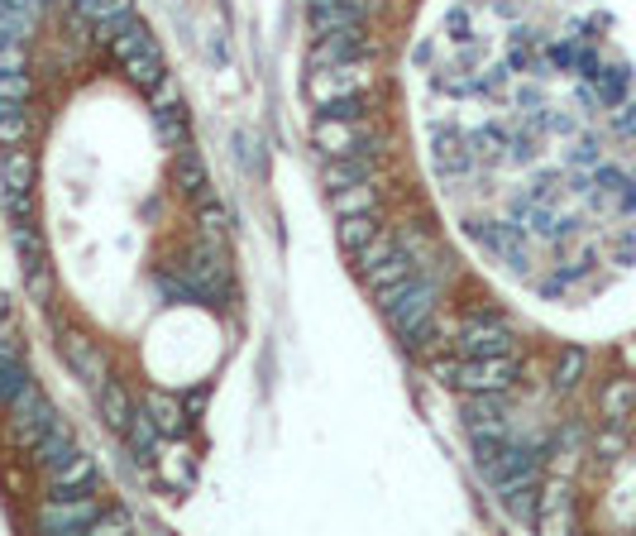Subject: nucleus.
Instances as JSON below:
<instances>
[{
  "label": "nucleus",
  "mask_w": 636,
  "mask_h": 536,
  "mask_svg": "<svg viewBox=\"0 0 636 536\" xmlns=\"http://www.w3.org/2000/svg\"><path fill=\"white\" fill-rule=\"evenodd\" d=\"M431 374L445 388H459V394H508L516 384V360L512 355H459V360H435Z\"/></svg>",
  "instance_id": "nucleus-1"
},
{
  "label": "nucleus",
  "mask_w": 636,
  "mask_h": 536,
  "mask_svg": "<svg viewBox=\"0 0 636 536\" xmlns=\"http://www.w3.org/2000/svg\"><path fill=\"white\" fill-rule=\"evenodd\" d=\"M5 412H10V436H15V446H24V451H34L38 436L58 422V412H53V402L44 398V388H38L34 378L20 388L15 402H10Z\"/></svg>",
  "instance_id": "nucleus-2"
},
{
  "label": "nucleus",
  "mask_w": 636,
  "mask_h": 536,
  "mask_svg": "<svg viewBox=\"0 0 636 536\" xmlns=\"http://www.w3.org/2000/svg\"><path fill=\"white\" fill-rule=\"evenodd\" d=\"M368 87V68L364 58H350V62H336V68H311L307 77V96L316 101V111L330 106L340 96H354V91Z\"/></svg>",
  "instance_id": "nucleus-3"
},
{
  "label": "nucleus",
  "mask_w": 636,
  "mask_h": 536,
  "mask_svg": "<svg viewBox=\"0 0 636 536\" xmlns=\"http://www.w3.org/2000/svg\"><path fill=\"white\" fill-rule=\"evenodd\" d=\"M455 350H459V355H512V350H516L512 321L498 317V311H484V317H474L465 331H459Z\"/></svg>",
  "instance_id": "nucleus-4"
},
{
  "label": "nucleus",
  "mask_w": 636,
  "mask_h": 536,
  "mask_svg": "<svg viewBox=\"0 0 636 536\" xmlns=\"http://www.w3.org/2000/svg\"><path fill=\"white\" fill-rule=\"evenodd\" d=\"M101 503L91 499V493H53V499L44 503V513H38V527L44 532H91V522H96Z\"/></svg>",
  "instance_id": "nucleus-5"
},
{
  "label": "nucleus",
  "mask_w": 636,
  "mask_h": 536,
  "mask_svg": "<svg viewBox=\"0 0 636 536\" xmlns=\"http://www.w3.org/2000/svg\"><path fill=\"white\" fill-rule=\"evenodd\" d=\"M188 287H192V297H216L225 278H230V264H225V250L220 244H196V250L188 254Z\"/></svg>",
  "instance_id": "nucleus-6"
},
{
  "label": "nucleus",
  "mask_w": 636,
  "mask_h": 536,
  "mask_svg": "<svg viewBox=\"0 0 636 536\" xmlns=\"http://www.w3.org/2000/svg\"><path fill=\"white\" fill-rule=\"evenodd\" d=\"M311 144L326 153V159H340V153H360L368 144V129L360 121H340V115H316L311 125Z\"/></svg>",
  "instance_id": "nucleus-7"
},
{
  "label": "nucleus",
  "mask_w": 636,
  "mask_h": 536,
  "mask_svg": "<svg viewBox=\"0 0 636 536\" xmlns=\"http://www.w3.org/2000/svg\"><path fill=\"white\" fill-rule=\"evenodd\" d=\"M364 24V5L360 0H311V34H340V30H360Z\"/></svg>",
  "instance_id": "nucleus-8"
},
{
  "label": "nucleus",
  "mask_w": 636,
  "mask_h": 536,
  "mask_svg": "<svg viewBox=\"0 0 636 536\" xmlns=\"http://www.w3.org/2000/svg\"><path fill=\"white\" fill-rule=\"evenodd\" d=\"M360 34H364V24H360V30H340V34L316 38V48H311V68H336V62L364 58V54H368V44H364Z\"/></svg>",
  "instance_id": "nucleus-9"
},
{
  "label": "nucleus",
  "mask_w": 636,
  "mask_h": 536,
  "mask_svg": "<svg viewBox=\"0 0 636 536\" xmlns=\"http://www.w3.org/2000/svg\"><path fill=\"white\" fill-rule=\"evenodd\" d=\"M536 527L560 536V532H575V503H569V489L560 479L546 483V493H541V508H536Z\"/></svg>",
  "instance_id": "nucleus-10"
},
{
  "label": "nucleus",
  "mask_w": 636,
  "mask_h": 536,
  "mask_svg": "<svg viewBox=\"0 0 636 536\" xmlns=\"http://www.w3.org/2000/svg\"><path fill=\"white\" fill-rule=\"evenodd\" d=\"M101 34H105V44H111V54L121 58V62H129L135 54H149V48H158L154 34H149V24H144L139 15H125L121 24H111V30H101Z\"/></svg>",
  "instance_id": "nucleus-11"
},
{
  "label": "nucleus",
  "mask_w": 636,
  "mask_h": 536,
  "mask_svg": "<svg viewBox=\"0 0 636 536\" xmlns=\"http://www.w3.org/2000/svg\"><path fill=\"white\" fill-rule=\"evenodd\" d=\"M374 178V153L360 149V153H340V159H326L321 168V182L330 192H344V187H354V182H368Z\"/></svg>",
  "instance_id": "nucleus-12"
},
{
  "label": "nucleus",
  "mask_w": 636,
  "mask_h": 536,
  "mask_svg": "<svg viewBox=\"0 0 636 536\" xmlns=\"http://www.w3.org/2000/svg\"><path fill=\"white\" fill-rule=\"evenodd\" d=\"M48 489L58 493V499H63V493H91V489H96V460L77 451L72 460H63L58 469H48Z\"/></svg>",
  "instance_id": "nucleus-13"
},
{
  "label": "nucleus",
  "mask_w": 636,
  "mask_h": 536,
  "mask_svg": "<svg viewBox=\"0 0 636 536\" xmlns=\"http://www.w3.org/2000/svg\"><path fill=\"white\" fill-rule=\"evenodd\" d=\"M96 408H101V422L125 436L129 417H135V402H129V394L115 384V378H101V384H96Z\"/></svg>",
  "instance_id": "nucleus-14"
},
{
  "label": "nucleus",
  "mask_w": 636,
  "mask_h": 536,
  "mask_svg": "<svg viewBox=\"0 0 636 536\" xmlns=\"http://www.w3.org/2000/svg\"><path fill=\"white\" fill-rule=\"evenodd\" d=\"M144 412L158 422V431L172 441V436H182V426H188V402L182 398H172V394H163V388H154L149 398H144Z\"/></svg>",
  "instance_id": "nucleus-15"
},
{
  "label": "nucleus",
  "mask_w": 636,
  "mask_h": 536,
  "mask_svg": "<svg viewBox=\"0 0 636 536\" xmlns=\"http://www.w3.org/2000/svg\"><path fill=\"white\" fill-rule=\"evenodd\" d=\"M125 441H129V446H135L139 460H158V455H163V446H168V436H163V431H158V422H154V417L144 412V408H139L135 417H129Z\"/></svg>",
  "instance_id": "nucleus-16"
},
{
  "label": "nucleus",
  "mask_w": 636,
  "mask_h": 536,
  "mask_svg": "<svg viewBox=\"0 0 636 536\" xmlns=\"http://www.w3.org/2000/svg\"><path fill=\"white\" fill-rule=\"evenodd\" d=\"M364 278H368V287H388V283L412 278V254L397 250V244H393L388 254H378L374 264H364Z\"/></svg>",
  "instance_id": "nucleus-17"
},
{
  "label": "nucleus",
  "mask_w": 636,
  "mask_h": 536,
  "mask_svg": "<svg viewBox=\"0 0 636 536\" xmlns=\"http://www.w3.org/2000/svg\"><path fill=\"white\" fill-rule=\"evenodd\" d=\"M77 446H72V436H68V426L63 422H53L44 436H38V446H34V460L44 465V469H58L63 460H72Z\"/></svg>",
  "instance_id": "nucleus-18"
},
{
  "label": "nucleus",
  "mask_w": 636,
  "mask_h": 536,
  "mask_svg": "<svg viewBox=\"0 0 636 536\" xmlns=\"http://www.w3.org/2000/svg\"><path fill=\"white\" fill-rule=\"evenodd\" d=\"M330 202H336V216H374L378 187L374 182H354V187H344V192H330Z\"/></svg>",
  "instance_id": "nucleus-19"
},
{
  "label": "nucleus",
  "mask_w": 636,
  "mask_h": 536,
  "mask_svg": "<svg viewBox=\"0 0 636 536\" xmlns=\"http://www.w3.org/2000/svg\"><path fill=\"white\" fill-rule=\"evenodd\" d=\"M172 178L182 182V187L192 192V197H211V187H206V168H202V159H196V153L188 149V144H182L178 149V159H172Z\"/></svg>",
  "instance_id": "nucleus-20"
},
{
  "label": "nucleus",
  "mask_w": 636,
  "mask_h": 536,
  "mask_svg": "<svg viewBox=\"0 0 636 536\" xmlns=\"http://www.w3.org/2000/svg\"><path fill=\"white\" fill-rule=\"evenodd\" d=\"M63 350H68L72 369H77V374H82V378H87V384H91V388H96V384H101V378H105V360L96 355V350H91V340H82V335H72V340H68V345H63Z\"/></svg>",
  "instance_id": "nucleus-21"
},
{
  "label": "nucleus",
  "mask_w": 636,
  "mask_h": 536,
  "mask_svg": "<svg viewBox=\"0 0 636 536\" xmlns=\"http://www.w3.org/2000/svg\"><path fill=\"white\" fill-rule=\"evenodd\" d=\"M77 10H82L91 24L111 30V24H121L125 15H135V0H77Z\"/></svg>",
  "instance_id": "nucleus-22"
},
{
  "label": "nucleus",
  "mask_w": 636,
  "mask_h": 536,
  "mask_svg": "<svg viewBox=\"0 0 636 536\" xmlns=\"http://www.w3.org/2000/svg\"><path fill=\"white\" fill-rule=\"evenodd\" d=\"M632 408H636V378H613L603 388V417L607 422H622Z\"/></svg>",
  "instance_id": "nucleus-23"
},
{
  "label": "nucleus",
  "mask_w": 636,
  "mask_h": 536,
  "mask_svg": "<svg viewBox=\"0 0 636 536\" xmlns=\"http://www.w3.org/2000/svg\"><path fill=\"white\" fill-rule=\"evenodd\" d=\"M378 240V220L374 216H340V244L350 254H360L364 244Z\"/></svg>",
  "instance_id": "nucleus-24"
},
{
  "label": "nucleus",
  "mask_w": 636,
  "mask_h": 536,
  "mask_svg": "<svg viewBox=\"0 0 636 536\" xmlns=\"http://www.w3.org/2000/svg\"><path fill=\"white\" fill-rule=\"evenodd\" d=\"M154 465H158V475H163L168 489H192V460L178 446H163V455H158Z\"/></svg>",
  "instance_id": "nucleus-25"
},
{
  "label": "nucleus",
  "mask_w": 636,
  "mask_h": 536,
  "mask_svg": "<svg viewBox=\"0 0 636 536\" xmlns=\"http://www.w3.org/2000/svg\"><path fill=\"white\" fill-rule=\"evenodd\" d=\"M24 135H30V115H24V106L20 101H0V144L15 149V144H24Z\"/></svg>",
  "instance_id": "nucleus-26"
},
{
  "label": "nucleus",
  "mask_w": 636,
  "mask_h": 536,
  "mask_svg": "<svg viewBox=\"0 0 636 536\" xmlns=\"http://www.w3.org/2000/svg\"><path fill=\"white\" fill-rule=\"evenodd\" d=\"M154 125H158V139H163L168 149H182V144H188V111L182 106L154 111Z\"/></svg>",
  "instance_id": "nucleus-27"
},
{
  "label": "nucleus",
  "mask_w": 636,
  "mask_h": 536,
  "mask_svg": "<svg viewBox=\"0 0 636 536\" xmlns=\"http://www.w3.org/2000/svg\"><path fill=\"white\" fill-rule=\"evenodd\" d=\"M125 72H129V82H135V87L149 91L168 68H163V54H158V48H149V54H135V58H129Z\"/></svg>",
  "instance_id": "nucleus-28"
},
{
  "label": "nucleus",
  "mask_w": 636,
  "mask_h": 536,
  "mask_svg": "<svg viewBox=\"0 0 636 536\" xmlns=\"http://www.w3.org/2000/svg\"><path fill=\"white\" fill-rule=\"evenodd\" d=\"M34 30V10H10L0 5V44H24V34Z\"/></svg>",
  "instance_id": "nucleus-29"
},
{
  "label": "nucleus",
  "mask_w": 636,
  "mask_h": 536,
  "mask_svg": "<svg viewBox=\"0 0 636 536\" xmlns=\"http://www.w3.org/2000/svg\"><path fill=\"white\" fill-rule=\"evenodd\" d=\"M15 254H20L24 269L44 264V235L30 230V220H20V226H15Z\"/></svg>",
  "instance_id": "nucleus-30"
},
{
  "label": "nucleus",
  "mask_w": 636,
  "mask_h": 536,
  "mask_svg": "<svg viewBox=\"0 0 636 536\" xmlns=\"http://www.w3.org/2000/svg\"><path fill=\"white\" fill-rule=\"evenodd\" d=\"M5 187H34V159L20 149H5Z\"/></svg>",
  "instance_id": "nucleus-31"
},
{
  "label": "nucleus",
  "mask_w": 636,
  "mask_h": 536,
  "mask_svg": "<svg viewBox=\"0 0 636 536\" xmlns=\"http://www.w3.org/2000/svg\"><path fill=\"white\" fill-rule=\"evenodd\" d=\"M584 364H589L584 350H565V355L555 360V388H560V394H569V388L579 384V374H584Z\"/></svg>",
  "instance_id": "nucleus-32"
},
{
  "label": "nucleus",
  "mask_w": 636,
  "mask_h": 536,
  "mask_svg": "<svg viewBox=\"0 0 636 536\" xmlns=\"http://www.w3.org/2000/svg\"><path fill=\"white\" fill-rule=\"evenodd\" d=\"M30 384V374H24L20 360H0V408H10L15 402V394Z\"/></svg>",
  "instance_id": "nucleus-33"
},
{
  "label": "nucleus",
  "mask_w": 636,
  "mask_h": 536,
  "mask_svg": "<svg viewBox=\"0 0 636 536\" xmlns=\"http://www.w3.org/2000/svg\"><path fill=\"white\" fill-rule=\"evenodd\" d=\"M202 235H206V244H220V235H225V206L220 202H202Z\"/></svg>",
  "instance_id": "nucleus-34"
},
{
  "label": "nucleus",
  "mask_w": 636,
  "mask_h": 536,
  "mask_svg": "<svg viewBox=\"0 0 636 536\" xmlns=\"http://www.w3.org/2000/svg\"><path fill=\"white\" fill-rule=\"evenodd\" d=\"M178 101H182V91H178V82H172V77L163 72V77H158V82L149 87V106H154V111H172Z\"/></svg>",
  "instance_id": "nucleus-35"
},
{
  "label": "nucleus",
  "mask_w": 636,
  "mask_h": 536,
  "mask_svg": "<svg viewBox=\"0 0 636 536\" xmlns=\"http://www.w3.org/2000/svg\"><path fill=\"white\" fill-rule=\"evenodd\" d=\"M121 532H129V513H96V522H91V532L87 536H121Z\"/></svg>",
  "instance_id": "nucleus-36"
},
{
  "label": "nucleus",
  "mask_w": 636,
  "mask_h": 536,
  "mask_svg": "<svg viewBox=\"0 0 636 536\" xmlns=\"http://www.w3.org/2000/svg\"><path fill=\"white\" fill-rule=\"evenodd\" d=\"M30 96V77L24 72H0V101H24Z\"/></svg>",
  "instance_id": "nucleus-37"
},
{
  "label": "nucleus",
  "mask_w": 636,
  "mask_h": 536,
  "mask_svg": "<svg viewBox=\"0 0 636 536\" xmlns=\"http://www.w3.org/2000/svg\"><path fill=\"white\" fill-rule=\"evenodd\" d=\"M5 212H10V220H30V187H5Z\"/></svg>",
  "instance_id": "nucleus-38"
},
{
  "label": "nucleus",
  "mask_w": 636,
  "mask_h": 536,
  "mask_svg": "<svg viewBox=\"0 0 636 536\" xmlns=\"http://www.w3.org/2000/svg\"><path fill=\"white\" fill-rule=\"evenodd\" d=\"M30 293L38 297V303H48V293H53V273H48V264H34V269H30Z\"/></svg>",
  "instance_id": "nucleus-39"
},
{
  "label": "nucleus",
  "mask_w": 636,
  "mask_h": 536,
  "mask_svg": "<svg viewBox=\"0 0 636 536\" xmlns=\"http://www.w3.org/2000/svg\"><path fill=\"white\" fill-rule=\"evenodd\" d=\"M24 68V44H0V72H20Z\"/></svg>",
  "instance_id": "nucleus-40"
},
{
  "label": "nucleus",
  "mask_w": 636,
  "mask_h": 536,
  "mask_svg": "<svg viewBox=\"0 0 636 536\" xmlns=\"http://www.w3.org/2000/svg\"><path fill=\"white\" fill-rule=\"evenodd\" d=\"M0 360H20V335L0 321Z\"/></svg>",
  "instance_id": "nucleus-41"
},
{
  "label": "nucleus",
  "mask_w": 636,
  "mask_h": 536,
  "mask_svg": "<svg viewBox=\"0 0 636 536\" xmlns=\"http://www.w3.org/2000/svg\"><path fill=\"white\" fill-rule=\"evenodd\" d=\"M622 446H627V441H622V431H603V436H599V451L603 455H617Z\"/></svg>",
  "instance_id": "nucleus-42"
},
{
  "label": "nucleus",
  "mask_w": 636,
  "mask_h": 536,
  "mask_svg": "<svg viewBox=\"0 0 636 536\" xmlns=\"http://www.w3.org/2000/svg\"><path fill=\"white\" fill-rule=\"evenodd\" d=\"M622 355H627V364H632V369H636V340H632V345H627V350H622Z\"/></svg>",
  "instance_id": "nucleus-43"
},
{
  "label": "nucleus",
  "mask_w": 636,
  "mask_h": 536,
  "mask_svg": "<svg viewBox=\"0 0 636 536\" xmlns=\"http://www.w3.org/2000/svg\"><path fill=\"white\" fill-rule=\"evenodd\" d=\"M10 317V303H5V293H0V321H5Z\"/></svg>",
  "instance_id": "nucleus-44"
}]
</instances>
